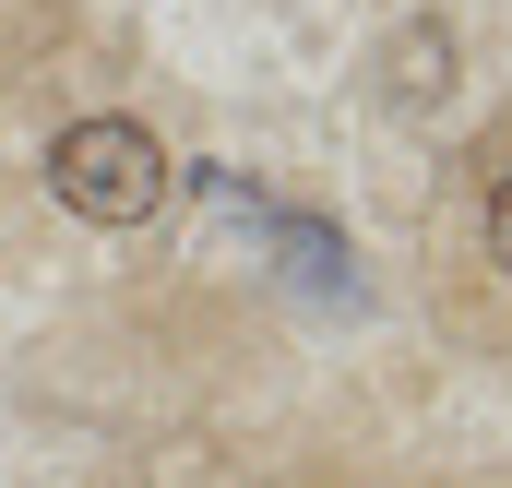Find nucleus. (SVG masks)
Segmentation results:
<instances>
[{"label": "nucleus", "instance_id": "f257e3e1", "mask_svg": "<svg viewBox=\"0 0 512 488\" xmlns=\"http://www.w3.org/2000/svg\"><path fill=\"white\" fill-rule=\"evenodd\" d=\"M167 179H179L167 143H155L143 120H120V108H108V120H72L60 143H48V191H60L84 227H143V215L167 203Z\"/></svg>", "mask_w": 512, "mask_h": 488}, {"label": "nucleus", "instance_id": "f03ea898", "mask_svg": "<svg viewBox=\"0 0 512 488\" xmlns=\"http://www.w3.org/2000/svg\"><path fill=\"white\" fill-rule=\"evenodd\" d=\"M262 215V250L286 262V286H310V298H358V250L334 239L322 215H286V203H251Z\"/></svg>", "mask_w": 512, "mask_h": 488}, {"label": "nucleus", "instance_id": "7ed1b4c3", "mask_svg": "<svg viewBox=\"0 0 512 488\" xmlns=\"http://www.w3.org/2000/svg\"><path fill=\"white\" fill-rule=\"evenodd\" d=\"M393 84V120H429V108H453V24H405L393 36V60H382Z\"/></svg>", "mask_w": 512, "mask_h": 488}, {"label": "nucleus", "instance_id": "20e7f679", "mask_svg": "<svg viewBox=\"0 0 512 488\" xmlns=\"http://www.w3.org/2000/svg\"><path fill=\"white\" fill-rule=\"evenodd\" d=\"M489 262H501V274H512V179H501V191H489Z\"/></svg>", "mask_w": 512, "mask_h": 488}]
</instances>
